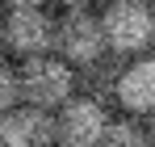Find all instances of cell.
Returning <instances> with one entry per match:
<instances>
[{"label":"cell","instance_id":"2","mask_svg":"<svg viewBox=\"0 0 155 147\" xmlns=\"http://www.w3.org/2000/svg\"><path fill=\"white\" fill-rule=\"evenodd\" d=\"M17 88L21 101L42 105V109H59L67 97H76V67L59 55H29L17 67Z\"/></svg>","mask_w":155,"mask_h":147},{"label":"cell","instance_id":"4","mask_svg":"<svg viewBox=\"0 0 155 147\" xmlns=\"http://www.w3.org/2000/svg\"><path fill=\"white\" fill-rule=\"evenodd\" d=\"M54 25H59V17L46 13V4L8 9V17H4V50H13L17 59L46 55V50H54Z\"/></svg>","mask_w":155,"mask_h":147},{"label":"cell","instance_id":"5","mask_svg":"<svg viewBox=\"0 0 155 147\" xmlns=\"http://www.w3.org/2000/svg\"><path fill=\"white\" fill-rule=\"evenodd\" d=\"M54 55L67 59L71 67H84V63L109 55L105 29H101V13H63L59 25H54Z\"/></svg>","mask_w":155,"mask_h":147},{"label":"cell","instance_id":"1","mask_svg":"<svg viewBox=\"0 0 155 147\" xmlns=\"http://www.w3.org/2000/svg\"><path fill=\"white\" fill-rule=\"evenodd\" d=\"M101 29H105L109 55L134 59V55L151 50L155 46V9H151V0H105Z\"/></svg>","mask_w":155,"mask_h":147},{"label":"cell","instance_id":"3","mask_svg":"<svg viewBox=\"0 0 155 147\" xmlns=\"http://www.w3.org/2000/svg\"><path fill=\"white\" fill-rule=\"evenodd\" d=\"M105 126H109L105 101L76 93L54 109V147H101Z\"/></svg>","mask_w":155,"mask_h":147},{"label":"cell","instance_id":"8","mask_svg":"<svg viewBox=\"0 0 155 147\" xmlns=\"http://www.w3.org/2000/svg\"><path fill=\"white\" fill-rule=\"evenodd\" d=\"M117 67L122 63H113V59H92V63H84L76 72V88L84 84V93L88 97H97V101H105V97H113V84H117Z\"/></svg>","mask_w":155,"mask_h":147},{"label":"cell","instance_id":"10","mask_svg":"<svg viewBox=\"0 0 155 147\" xmlns=\"http://www.w3.org/2000/svg\"><path fill=\"white\" fill-rule=\"evenodd\" d=\"M21 101V88H17V72L8 67V63H0V114L4 109H13Z\"/></svg>","mask_w":155,"mask_h":147},{"label":"cell","instance_id":"14","mask_svg":"<svg viewBox=\"0 0 155 147\" xmlns=\"http://www.w3.org/2000/svg\"><path fill=\"white\" fill-rule=\"evenodd\" d=\"M0 55H4V17H0Z\"/></svg>","mask_w":155,"mask_h":147},{"label":"cell","instance_id":"6","mask_svg":"<svg viewBox=\"0 0 155 147\" xmlns=\"http://www.w3.org/2000/svg\"><path fill=\"white\" fill-rule=\"evenodd\" d=\"M0 147H54V109L17 101L0 114Z\"/></svg>","mask_w":155,"mask_h":147},{"label":"cell","instance_id":"9","mask_svg":"<svg viewBox=\"0 0 155 147\" xmlns=\"http://www.w3.org/2000/svg\"><path fill=\"white\" fill-rule=\"evenodd\" d=\"M101 147H151V139H147V126L134 114H126V118H109Z\"/></svg>","mask_w":155,"mask_h":147},{"label":"cell","instance_id":"7","mask_svg":"<svg viewBox=\"0 0 155 147\" xmlns=\"http://www.w3.org/2000/svg\"><path fill=\"white\" fill-rule=\"evenodd\" d=\"M113 101L134 114V118H147L155 114V55H134L130 63L117 67V84H113Z\"/></svg>","mask_w":155,"mask_h":147},{"label":"cell","instance_id":"11","mask_svg":"<svg viewBox=\"0 0 155 147\" xmlns=\"http://www.w3.org/2000/svg\"><path fill=\"white\" fill-rule=\"evenodd\" d=\"M63 4V13H97L105 0H59Z\"/></svg>","mask_w":155,"mask_h":147},{"label":"cell","instance_id":"13","mask_svg":"<svg viewBox=\"0 0 155 147\" xmlns=\"http://www.w3.org/2000/svg\"><path fill=\"white\" fill-rule=\"evenodd\" d=\"M8 9H21V4H51V0H4Z\"/></svg>","mask_w":155,"mask_h":147},{"label":"cell","instance_id":"12","mask_svg":"<svg viewBox=\"0 0 155 147\" xmlns=\"http://www.w3.org/2000/svg\"><path fill=\"white\" fill-rule=\"evenodd\" d=\"M143 126H147V139H151V147H155V114H147V122H143Z\"/></svg>","mask_w":155,"mask_h":147}]
</instances>
